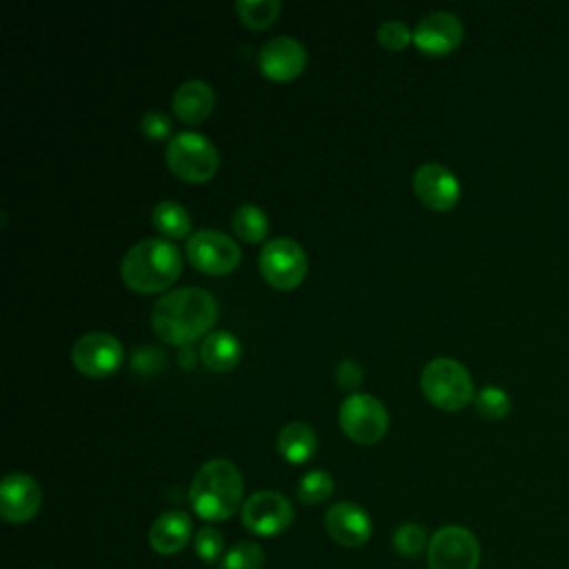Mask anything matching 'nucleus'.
Segmentation results:
<instances>
[{
    "mask_svg": "<svg viewBox=\"0 0 569 569\" xmlns=\"http://www.w3.org/2000/svg\"><path fill=\"white\" fill-rule=\"evenodd\" d=\"M124 351L116 336L87 331L71 345V362L87 378H107L122 365Z\"/></svg>",
    "mask_w": 569,
    "mask_h": 569,
    "instance_id": "nucleus-9",
    "label": "nucleus"
},
{
    "mask_svg": "<svg viewBox=\"0 0 569 569\" xmlns=\"http://www.w3.org/2000/svg\"><path fill=\"white\" fill-rule=\"evenodd\" d=\"M187 258L198 271L222 276L238 267L240 247L218 229H200L187 240Z\"/></svg>",
    "mask_w": 569,
    "mask_h": 569,
    "instance_id": "nucleus-10",
    "label": "nucleus"
},
{
    "mask_svg": "<svg viewBox=\"0 0 569 569\" xmlns=\"http://www.w3.org/2000/svg\"><path fill=\"white\" fill-rule=\"evenodd\" d=\"M413 191L429 209L447 211L460 198V182L445 164L425 162L413 173Z\"/></svg>",
    "mask_w": 569,
    "mask_h": 569,
    "instance_id": "nucleus-14",
    "label": "nucleus"
},
{
    "mask_svg": "<svg viewBox=\"0 0 569 569\" xmlns=\"http://www.w3.org/2000/svg\"><path fill=\"white\" fill-rule=\"evenodd\" d=\"M242 347L229 331H211L200 345V360L209 371L224 373L238 365Z\"/></svg>",
    "mask_w": 569,
    "mask_h": 569,
    "instance_id": "nucleus-19",
    "label": "nucleus"
},
{
    "mask_svg": "<svg viewBox=\"0 0 569 569\" xmlns=\"http://www.w3.org/2000/svg\"><path fill=\"white\" fill-rule=\"evenodd\" d=\"M327 533L342 547H360L371 538V518L369 513L349 500L336 502L325 513Z\"/></svg>",
    "mask_w": 569,
    "mask_h": 569,
    "instance_id": "nucleus-16",
    "label": "nucleus"
},
{
    "mask_svg": "<svg viewBox=\"0 0 569 569\" xmlns=\"http://www.w3.org/2000/svg\"><path fill=\"white\" fill-rule=\"evenodd\" d=\"M465 36L460 18L451 11H431L418 20L413 27V42L420 51L429 56L451 53Z\"/></svg>",
    "mask_w": 569,
    "mask_h": 569,
    "instance_id": "nucleus-13",
    "label": "nucleus"
},
{
    "mask_svg": "<svg viewBox=\"0 0 569 569\" xmlns=\"http://www.w3.org/2000/svg\"><path fill=\"white\" fill-rule=\"evenodd\" d=\"M140 131L149 140H164L171 133V120H169V116L164 111L149 109L140 118Z\"/></svg>",
    "mask_w": 569,
    "mask_h": 569,
    "instance_id": "nucleus-30",
    "label": "nucleus"
},
{
    "mask_svg": "<svg viewBox=\"0 0 569 569\" xmlns=\"http://www.w3.org/2000/svg\"><path fill=\"white\" fill-rule=\"evenodd\" d=\"M331 493H333V478L325 469H311L298 482V498L305 505L325 502Z\"/></svg>",
    "mask_w": 569,
    "mask_h": 569,
    "instance_id": "nucleus-24",
    "label": "nucleus"
},
{
    "mask_svg": "<svg viewBox=\"0 0 569 569\" xmlns=\"http://www.w3.org/2000/svg\"><path fill=\"white\" fill-rule=\"evenodd\" d=\"M193 549L198 553V558L207 565H220L224 551V538L220 533V529H216L213 525H204L196 531L193 536Z\"/></svg>",
    "mask_w": 569,
    "mask_h": 569,
    "instance_id": "nucleus-26",
    "label": "nucleus"
},
{
    "mask_svg": "<svg viewBox=\"0 0 569 569\" xmlns=\"http://www.w3.org/2000/svg\"><path fill=\"white\" fill-rule=\"evenodd\" d=\"M280 9H282L280 0H238L236 2V11L240 20L251 29L269 27L278 18Z\"/></svg>",
    "mask_w": 569,
    "mask_h": 569,
    "instance_id": "nucleus-23",
    "label": "nucleus"
},
{
    "mask_svg": "<svg viewBox=\"0 0 569 569\" xmlns=\"http://www.w3.org/2000/svg\"><path fill=\"white\" fill-rule=\"evenodd\" d=\"M422 393L442 411H458L473 398V380L465 365L453 358H433L420 373Z\"/></svg>",
    "mask_w": 569,
    "mask_h": 569,
    "instance_id": "nucleus-4",
    "label": "nucleus"
},
{
    "mask_svg": "<svg viewBox=\"0 0 569 569\" xmlns=\"http://www.w3.org/2000/svg\"><path fill=\"white\" fill-rule=\"evenodd\" d=\"M260 71L278 82L293 80L302 73L307 64V51L302 42H298L291 36H276L267 40L258 56Z\"/></svg>",
    "mask_w": 569,
    "mask_h": 569,
    "instance_id": "nucleus-15",
    "label": "nucleus"
},
{
    "mask_svg": "<svg viewBox=\"0 0 569 569\" xmlns=\"http://www.w3.org/2000/svg\"><path fill=\"white\" fill-rule=\"evenodd\" d=\"M42 502V491L29 473H7L0 485V516L11 525L29 522Z\"/></svg>",
    "mask_w": 569,
    "mask_h": 569,
    "instance_id": "nucleus-12",
    "label": "nucleus"
},
{
    "mask_svg": "<svg viewBox=\"0 0 569 569\" xmlns=\"http://www.w3.org/2000/svg\"><path fill=\"white\" fill-rule=\"evenodd\" d=\"M131 365L138 373H153L158 367L164 365V353L153 349V347H144V349H138L133 353Z\"/></svg>",
    "mask_w": 569,
    "mask_h": 569,
    "instance_id": "nucleus-31",
    "label": "nucleus"
},
{
    "mask_svg": "<svg viewBox=\"0 0 569 569\" xmlns=\"http://www.w3.org/2000/svg\"><path fill=\"white\" fill-rule=\"evenodd\" d=\"M151 220H153V227L164 236V238H171V240H182L189 236L191 231V216L189 211L176 202V200H160L156 207H153V213H151Z\"/></svg>",
    "mask_w": 569,
    "mask_h": 569,
    "instance_id": "nucleus-21",
    "label": "nucleus"
},
{
    "mask_svg": "<svg viewBox=\"0 0 569 569\" xmlns=\"http://www.w3.org/2000/svg\"><path fill=\"white\" fill-rule=\"evenodd\" d=\"M338 420L342 431L358 445L378 442L389 427V413L385 405L369 393H351L342 400Z\"/></svg>",
    "mask_w": 569,
    "mask_h": 569,
    "instance_id": "nucleus-8",
    "label": "nucleus"
},
{
    "mask_svg": "<svg viewBox=\"0 0 569 569\" xmlns=\"http://www.w3.org/2000/svg\"><path fill=\"white\" fill-rule=\"evenodd\" d=\"M242 476L238 467L224 458L207 460L193 476L189 500L193 511L207 522H220L233 516L242 500Z\"/></svg>",
    "mask_w": 569,
    "mask_h": 569,
    "instance_id": "nucleus-3",
    "label": "nucleus"
},
{
    "mask_svg": "<svg viewBox=\"0 0 569 569\" xmlns=\"http://www.w3.org/2000/svg\"><path fill=\"white\" fill-rule=\"evenodd\" d=\"M427 545V531L418 522H402L393 531V547L400 556L411 558L418 556Z\"/></svg>",
    "mask_w": 569,
    "mask_h": 569,
    "instance_id": "nucleus-28",
    "label": "nucleus"
},
{
    "mask_svg": "<svg viewBox=\"0 0 569 569\" xmlns=\"http://www.w3.org/2000/svg\"><path fill=\"white\" fill-rule=\"evenodd\" d=\"M264 562V551L258 542L240 540L220 560V569H260Z\"/></svg>",
    "mask_w": 569,
    "mask_h": 569,
    "instance_id": "nucleus-25",
    "label": "nucleus"
},
{
    "mask_svg": "<svg viewBox=\"0 0 569 569\" xmlns=\"http://www.w3.org/2000/svg\"><path fill=\"white\" fill-rule=\"evenodd\" d=\"M191 536H193L191 518H189V513H184L180 509H169V511L160 513L149 529L151 549L160 556L178 553L180 549H184V545L191 540Z\"/></svg>",
    "mask_w": 569,
    "mask_h": 569,
    "instance_id": "nucleus-17",
    "label": "nucleus"
},
{
    "mask_svg": "<svg viewBox=\"0 0 569 569\" xmlns=\"http://www.w3.org/2000/svg\"><path fill=\"white\" fill-rule=\"evenodd\" d=\"M231 229L247 242H260L269 231V218L258 204H240L231 216Z\"/></svg>",
    "mask_w": 569,
    "mask_h": 569,
    "instance_id": "nucleus-22",
    "label": "nucleus"
},
{
    "mask_svg": "<svg viewBox=\"0 0 569 569\" xmlns=\"http://www.w3.org/2000/svg\"><path fill=\"white\" fill-rule=\"evenodd\" d=\"M336 382L345 389H356L362 382V367L360 362L347 358L336 367Z\"/></svg>",
    "mask_w": 569,
    "mask_h": 569,
    "instance_id": "nucleus-32",
    "label": "nucleus"
},
{
    "mask_svg": "<svg viewBox=\"0 0 569 569\" xmlns=\"http://www.w3.org/2000/svg\"><path fill=\"white\" fill-rule=\"evenodd\" d=\"M476 409L480 416L489 418V420H498V418H505L511 409V400L507 396L505 389L500 387H493V385H487L482 387L478 393H476Z\"/></svg>",
    "mask_w": 569,
    "mask_h": 569,
    "instance_id": "nucleus-27",
    "label": "nucleus"
},
{
    "mask_svg": "<svg viewBox=\"0 0 569 569\" xmlns=\"http://www.w3.org/2000/svg\"><path fill=\"white\" fill-rule=\"evenodd\" d=\"M318 449L316 431L307 422H287L278 431V451L291 465H302Z\"/></svg>",
    "mask_w": 569,
    "mask_h": 569,
    "instance_id": "nucleus-20",
    "label": "nucleus"
},
{
    "mask_svg": "<svg viewBox=\"0 0 569 569\" xmlns=\"http://www.w3.org/2000/svg\"><path fill=\"white\" fill-rule=\"evenodd\" d=\"M218 318L216 298L200 287H178L153 305L151 327L169 345L189 347L198 338H207Z\"/></svg>",
    "mask_w": 569,
    "mask_h": 569,
    "instance_id": "nucleus-1",
    "label": "nucleus"
},
{
    "mask_svg": "<svg viewBox=\"0 0 569 569\" xmlns=\"http://www.w3.org/2000/svg\"><path fill=\"white\" fill-rule=\"evenodd\" d=\"M429 569H478L480 545L478 538L460 525H445L431 538L427 547Z\"/></svg>",
    "mask_w": 569,
    "mask_h": 569,
    "instance_id": "nucleus-7",
    "label": "nucleus"
},
{
    "mask_svg": "<svg viewBox=\"0 0 569 569\" xmlns=\"http://www.w3.org/2000/svg\"><path fill=\"white\" fill-rule=\"evenodd\" d=\"M240 518L256 536H278L293 522V507L278 491H256L242 502Z\"/></svg>",
    "mask_w": 569,
    "mask_h": 569,
    "instance_id": "nucleus-11",
    "label": "nucleus"
},
{
    "mask_svg": "<svg viewBox=\"0 0 569 569\" xmlns=\"http://www.w3.org/2000/svg\"><path fill=\"white\" fill-rule=\"evenodd\" d=\"M376 38L378 42L389 49V51H400L405 49L411 40H413V29H409L402 20H385L378 24V31H376Z\"/></svg>",
    "mask_w": 569,
    "mask_h": 569,
    "instance_id": "nucleus-29",
    "label": "nucleus"
},
{
    "mask_svg": "<svg viewBox=\"0 0 569 569\" xmlns=\"http://www.w3.org/2000/svg\"><path fill=\"white\" fill-rule=\"evenodd\" d=\"M167 164L187 182H207L218 171V149L198 131H180L167 144Z\"/></svg>",
    "mask_w": 569,
    "mask_h": 569,
    "instance_id": "nucleus-5",
    "label": "nucleus"
},
{
    "mask_svg": "<svg viewBox=\"0 0 569 569\" xmlns=\"http://www.w3.org/2000/svg\"><path fill=\"white\" fill-rule=\"evenodd\" d=\"M180 271V251L164 238H144L136 242L120 262L122 282L138 293H158L171 287Z\"/></svg>",
    "mask_w": 569,
    "mask_h": 569,
    "instance_id": "nucleus-2",
    "label": "nucleus"
},
{
    "mask_svg": "<svg viewBox=\"0 0 569 569\" xmlns=\"http://www.w3.org/2000/svg\"><path fill=\"white\" fill-rule=\"evenodd\" d=\"M258 267L262 278L273 287L289 291L298 287L307 276V256L302 247L291 238H271L260 249Z\"/></svg>",
    "mask_w": 569,
    "mask_h": 569,
    "instance_id": "nucleus-6",
    "label": "nucleus"
},
{
    "mask_svg": "<svg viewBox=\"0 0 569 569\" xmlns=\"http://www.w3.org/2000/svg\"><path fill=\"white\" fill-rule=\"evenodd\" d=\"M173 113L178 120L187 124H198L209 118L216 107V93L204 80H187L182 82L171 98Z\"/></svg>",
    "mask_w": 569,
    "mask_h": 569,
    "instance_id": "nucleus-18",
    "label": "nucleus"
}]
</instances>
